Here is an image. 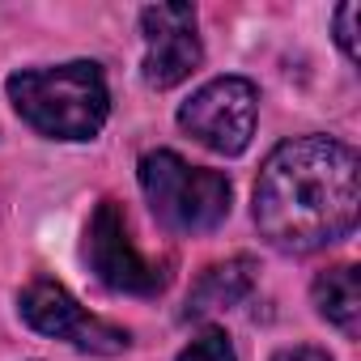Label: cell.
<instances>
[{"instance_id": "obj_1", "label": "cell", "mask_w": 361, "mask_h": 361, "mask_svg": "<svg viewBox=\"0 0 361 361\" xmlns=\"http://www.w3.org/2000/svg\"><path fill=\"white\" fill-rule=\"evenodd\" d=\"M357 153L336 136H293L255 178V226L289 255L331 247L357 226Z\"/></svg>"}, {"instance_id": "obj_2", "label": "cell", "mask_w": 361, "mask_h": 361, "mask_svg": "<svg viewBox=\"0 0 361 361\" xmlns=\"http://www.w3.org/2000/svg\"><path fill=\"white\" fill-rule=\"evenodd\" d=\"M13 111L51 140H94L106 123L111 94L94 60H68L56 68H22L5 81Z\"/></svg>"}, {"instance_id": "obj_3", "label": "cell", "mask_w": 361, "mask_h": 361, "mask_svg": "<svg viewBox=\"0 0 361 361\" xmlns=\"http://www.w3.org/2000/svg\"><path fill=\"white\" fill-rule=\"evenodd\" d=\"M140 192L153 217L174 234H209L230 217L234 188L221 170L192 166L174 149H153L140 157Z\"/></svg>"}, {"instance_id": "obj_4", "label": "cell", "mask_w": 361, "mask_h": 361, "mask_svg": "<svg viewBox=\"0 0 361 361\" xmlns=\"http://www.w3.org/2000/svg\"><path fill=\"white\" fill-rule=\"evenodd\" d=\"M85 264L90 272L115 289V293H136V298H153L170 285V259L145 255L132 238L128 213L119 200H102L85 226Z\"/></svg>"}, {"instance_id": "obj_5", "label": "cell", "mask_w": 361, "mask_h": 361, "mask_svg": "<svg viewBox=\"0 0 361 361\" xmlns=\"http://www.w3.org/2000/svg\"><path fill=\"white\" fill-rule=\"evenodd\" d=\"M255 115H259V90L247 77H217L178 106V128L213 153L238 157L255 136Z\"/></svg>"}, {"instance_id": "obj_6", "label": "cell", "mask_w": 361, "mask_h": 361, "mask_svg": "<svg viewBox=\"0 0 361 361\" xmlns=\"http://www.w3.org/2000/svg\"><path fill=\"white\" fill-rule=\"evenodd\" d=\"M18 310H22V319L35 331L51 336V340H68L81 353L115 357V353L128 348V331L106 323V319H98V314H90L60 281H47V276L30 281L22 289V298H18Z\"/></svg>"}, {"instance_id": "obj_7", "label": "cell", "mask_w": 361, "mask_h": 361, "mask_svg": "<svg viewBox=\"0 0 361 361\" xmlns=\"http://www.w3.org/2000/svg\"><path fill=\"white\" fill-rule=\"evenodd\" d=\"M145 30V81L153 90H170L178 81H188L200 60V35H196V9L192 5H149L140 13Z\"/></svg>"}, {"instance_id": "obj_8", "label": "cell", "mask_w": 361, "mask_h": 361, "mask_svg": "<svg viewBox=\"0 0 361 361\" xmlns=\"http://www.w3.org/2000/svg\"><path fill=\"white\" fill-rule=\"evenodd\" d=\"M251 289H255V259L251 255H234L226 264H213V268L200 272V281L188 293V319H204V314L230 310Z\"/></svg>"}, {"instance_id": "obj_9", "label": "cell", "mask_w": 361, "mask_h": 361, "mask_svg": "<svg viewBox=\"0 0 361 361\" xmlns=\"http://www.w3.org/2000/svg\"><path fill=\"white\" fill-rule=\"evenodd\" d=\"M310 298H314V310L336 323L344 336H357V323H361V285H357V268L353 264H336L327 272L314 276L310 285Z\"/></svg>"}, {"instance_id": "obj_10", "label": "cell", "mask_w": 361, "mask_h": 361, "mask_svg": "<svg viewBox=\"0 0 361 361\" xmlns=\"http://www.w3.org/2000/svg\"><path fill=\"white\" fill-rule=\"evenodd\" d=\"M178 361H238V357H234V344L226 340V331L209 327L204 336H196L183 353H178Z\"/></svg>"}, {"instance_id": "obj_11", "label": "cell", "mask_w": 361, "mask_h": 361, "mask_svg": "<svg viewBox=\"0 0 361 361\" xmlns=\"http://www.w3.org/2000/svg\"><path fill=\"white\" fill-rule=\"evenodd\" d=\"M357 13H361L357 5H340V9H336V43H340V51H344L353 64L361 60V47H357V30H353Z\"/></svg>"}, {"instance_id": "obj_12", "label": "cell", "mask_w": 361, "mask_h": 361, "mask_svg": "<svg viewBox=\"0 0 361 361\" xmlns=\"http://www.w3.org/2000/svg\"><path fill=\"white\" fill-rule=\"evenodd\" d=\"M272 361H331L323 348H314V344H293V348H281Z\"/></svg>"}]
</instances>
